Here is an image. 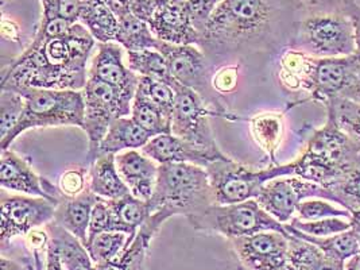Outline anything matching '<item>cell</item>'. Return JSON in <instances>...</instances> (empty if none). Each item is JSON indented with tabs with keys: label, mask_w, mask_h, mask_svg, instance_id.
I'll list each match as a JSON object with an SVG mask.
<instances>
[{
	"label": "cell",
	"mask_w": 360,
	"mask_h": 270,
	"mask_svg": "<svg viewBox=\"0 0 360 270\" xmlns=\"http://www.w3.org/2000/svg\"><path fill=\"white\" fill-rule=\"evenodd\" d=\"M236 65H227V68L221 69L217 75L213 76V86L214 89L221 92H229L236 84Z\"/></svg>",
	"instance_id": "cell-46"
},
{
	"label": "cell",
	"mask_w": 360,
	"mask_h": 270,
	"mask_svg": "<svg viewBox=\"0 0 360 270\" xmlns=\"http://www.w3.org/2000/svg\"><path fill=\"white\" fill-rule=\"evenodd\" d=\"M359 164L360 146L327 117V123L314 131L295 160V176L330 189Z\"/></svg>",
	"instance_id": "cell-4"
},
{
	"label": "cell",
	"mask_w": 360,
	"mask_h": 270,
	"mask_svg": "<svg viewBox=\"0 0 360 270\" xmlns=\"http://www.w3.org/2000/svg\"><path fill=\"white\" fill-rule=\"evenodd\" d=\"M176 101L172 117V134L216 155H226L217 146L211 118H219L196 92L177 82L173 84Z\"/></svg>",
	"instance_id": "cell-12"
},
{
	"label": "cell",
	"mask_w": 360,
	"mask_h": 270,
	"mask_svg": "<svg viewBox=\"0 0 360 270\" xmlns=\"http://www.w3.org/2000/svg\"><path fill=\"white\" fill-rule=\"evenodd\" d=\"M327 117H330L336 124L360 146V103L343 96L335 98L326 104Z\"/></svg>",
	"instance_id": "cell-33"
},
{
	"label": "cell",
	"mask_w": 360,
	"mask_h": 270,
	"mask_svg": "<svg viewBox=\"0 0 360 270\" xmlns=\"http://www.w3.org/2000/svg\"><path fill=\"white\" fill-rule=\"evenodd\" d=\"M288 270H344V264L329 258L314 245L292 234Z\"/></svg>",
	"instance_id": "cell-29"
},
{
	"label": "cell",
	"mask_w": 360,
	"mask_h": 270,
	"mask_svg": "<svg viewBox=\"0 0 360 270\" xmlns=\"http://www.w3.org/2000/svg\"><path fill=\"white\" fill-rule=\"evenodd\" d=\"M115 162L120 177L129 186L132 196L146 202L150 200L158 179L160 167L155 161L146 154L138 152V149H132L117 153L115 155Z\"/></svg>",
	"instance_id": "cell-20"
},
{
	"label": "cell",
	"mask_w": 360,
	"mask_h": 270,
	"mask_svg": "<svg viewBox=\"0 0 360 270\" xmlns=\"http://www.w3.org/2000/svg\"><path fill=\"white\" fill-rule=\"evenodd\" d=\"M89 77L98 79L135 98L141 76L123 63V49L119 44H98V53L92 60Z\"/></svg>",
	"instance_id": "cell-18"
},
{
	"label": "cell",
	"mask_w": 360,
	"mask_h": 270,
	"mask_svg": "<svg viewBox=\"0 0 360 270\" xmlns=\"http://www.w3.org/2000/svg\"><path fill=\"white\" fill-rule=\"evenodd\" d=\"M98 200V196L89 188L75 198L63 196L56 210L53 221L64 227L70 234L77 236L85 245L88 240L91 214Z\"/></svg>",
	"instance_id": "cell-22"
},
{
	"label": "cell",
	"mask_w": 360,
	"mask_h": 270,
	"mask_svg": "<svg viewBox=\"0 0 360 270\" xmlns=\"http://www.w3.org/2000/svg\"><path fill=\"white\" fill-rule=\"evenodd\" d=\"M79 22L98 44L116 42L119 20L101 0H84Z\"/></svg>",
	"instance_id": "cell-27"
},
{
	"label": "cell",
	"mask_w": 360,
	"mask_h": 270,
	"mask_svg": "<svg viewBox=\"0 0 360 270\" xmlns=\"http://www.w3.org/2000/svg\"><path fill=\"white\" fill-rule=\"evenodd\" d=\"M0 270H38L26 261H19L15 258H8L6 254H1Z\"/></svg>",
	"instance_id": "cell-49"
},
{
	"label": "cell",
	"mask_w": 360,
	"mask_h": 270,
	"mask_svg": "<svg viewBox=\"0 0 360 270\" xmlns=\"http://www.w3.org/2000/svg\"><path fill=\"white\" fill-rule=\"evenodd\" d=\"M329 191L335 195L336 202L351 214L360 211V164L348 172Z\"/></svg>",
	"instance_id": "cell-38"
},
{
	"label": "cell",
	"mask_w": 360,
	"mask_h": 270,
	"mask_svg": "<svg viewBox=\"0 0 360 270\" xmlns=\"http://www.w3.org/2000/svg\"><path fill=\"white\" fill-rule=\"evenodd\" d=\"M212 188L213 204H235L257 199L269 181L295 176V161L286 165L254 169L235 162L229 157L217 160L207 167Z\"/></svg>",
	"instance_id": "cell-9"
},
{
	"label": "cell",
	"mask_w": 360,
	"mask_h": 270,
	"mask_svg": "<svg viewBox=\"0 0 360 270\" xmlns=\"http://www.w3.org/2000/svg\"><path fill=\"white\" fill-rule=\"evenodd\" d=\"M148 26L157 39L172 45H200L201 35L182 3H169L154 13Z\"/></svg>",
	"instance_id": "cell-19"
},
{
	"label": "cell",
	"mask_w": 360,
	"mask_h": 270,
	"mask_svg": "<svg viewBox=\"0 0 360 270\" xmlns=\"http://www.w3.org/2000/svg\"><path fill=\"white\" fill-rule=\"evenodd\" d=\"M151 136L142 130L131 117L115 119L98 145L96 157L101 154H117L124 150L142 149Z\"/></svg>",
	"instance_id": "cell-25"
},
{
	"label": "cell",
	"mask_w": 360,
	"mask_h": 270,
	"mask_svg": "<svg viewBox=\"0 0 360 270\" xmlns=\"http://www.w3.org/2000/svg\"><path fill=\"white\" fill-rule=\"evenodd\" d=\"M301 15L342 11L347 0H295Z\"/></svg>",
	"instance_id": "cell-45"
},
{
	"label": "cell",
	"mask_w": 360,
	"mask_h": 270,
	"mask_svg": "<svg viewBox=\"0 0 360 270\" xmlns=\"http://www.w3.org/2000/svg\"><path fill=\"white\" fill-rule=\"evenodd\" d=\"M184 1H186V0H172V3H184Z\"/></svg>",
	"instance_id": "cell-55"
},
{
	"label": "cell",
	"mask_w": 360,
	"mask_h": 270,
	"mask_svg": "<svg viewBox=\"0 0 360 270\" xmlns=\"http://www.w3.org/2000/svg\"><path fill=\"white\" fill-rule=\"evenodd\" d=\"M343 98L360 103V64L358 72L355 75V79H354L352 84L349 85V88L345 91Z\"/></svg>",
	"instance_id": "cell-51"
},
{
	"label": "cell",
	"mask_w": 360,
	"mask_h": 270,
	"mask_svg": "<svg viewBox=\"0 0 360 270\" xmlns=\"http://www.w3.org/2000/svg\"><path fill=\"white\" fill-rule=\"evenodd\" d=\"M295 218L311 221V220L326 219V218H347L351 219V212L345 208H338L324 199H309L304 200L297 207Z\"/></svg>",
	"instance_id": "cell-40"
},
{
	"label": "cell",
	"mask_w": 360,
	"mask_h": 270,
	"mask_svg": "<svg viewBox=\"0 0 360 270\" xmlns=\"http://www.w3.org/2000/svg\"><path fill=\"white\" fill-rule=\"evenodd\" d=\"M45 270H65L61 261H60V257L58 254L56 253V250L51 248L49 245V250H48V259H46V266Z\"/></svg>",
	"instance_id": "cell-52"
},
{
	"label": "cell",
	"mask_w": 360,
	"mask_h": 270,
	"mask_svg": "<svg viewBox=\"0 0 360 270\" xmlns=\"http://www.w3.org/2000/svg\"><path fill=\"white\" fill-rule=\"evenodd\" d=\"M155 162L161 164H195L207 168L217 160H224L229 155H216L212 153L202 150L195 145L186 142L174 134L157 135L151 138L141 149Z\"/></svg>",
	"instance_id": "cell-17"
},
{
	"label": "cell",
	"mask_w": 360,
	"mask_h": 270,
	"mask_svg": "<svg viewBox=\"0 0 360 270\" xmlns=\"http://www.w3.org/2000/svg\"><path fill=\"white\" fill-rule=\"evenodd\" d=\"M188 221L197 231L219 234L229 240L263 231L290 234L285 224L270 215L257 199L235 204H212Z\"/></svg>",
	"instance_id": "cell-7"
},
{
	"label": "cell",
	"mask_w": 360,
	"mask_h": 270,
	"mask_svg": "<svg viewBox=\"0 0 360 270\" xmlns=\"http://www.w3.org/2000/svg\"><path fill=\"white\" fill-rule=\"evenodd\" d=\"M349 220H351V230L355 233V236L358 238L360 248V211H354Z\"/></svg>",
	"instance_id": "cell-53"
},
{
	"label": "cell",
	"mask_w": 360,
	"mask_h": 270,
	"mask_svg": "<svg viewBox=\"0 0 360 270\" xmlns=\"http://www.w3.org/2000/svg\"><path fill=\"white\" fill-rule=\"evenodd\" d=\"M26 101L20 94L10 89L0 92V141L17 127L23 115Z\"/></svg>",
	"instance_id": "cell-37"
},
{
	"label": "cell",
	"mask_w": 360,
	"mask_h": 270,
	"mask_svg": "<svg viewBox=\"0 0 360 270\" xmlns=\"http://www.w3.org/2000/svg\"><path fill=\"white\" fill-rule=\"evenodd\" d=\"M112 13L115 17L122 18L132 11V0H101Z\"/></svg>",
	"instance_id": "cell-48"
},
{
	"label": "cell",
	"mask_w": 360,
	"mask_h": 270,
	"mask_svg": "<svg viewBox=\"0 0 360 270\" xmlns=\"http://www.w3.org/2000/svg\"><path fill=\"white\" fill-rule=\"evenodd\" d=\"M58 189L63 196L75 198L88 189V168L76 167L65 170L58 180Z\"/></svg>",
	"instance_id": "cell-42"
},
{
	"label": "cell",
	"mask_w": 360,
	"mask_h": 270,
	"mask_svg": "<svg viewBox=\"0 0 360 270\" xmlns=\"http://www.w3.org/2000/svg\"><path fill=\"white\" fill-rule=\"evenodd\" d=\"M158 51L164 54L170 75L179 84L192 89L207 103L219 118L238 120L240 117L233 115L224 107L220 94L213 86L214 68L196 45H172L160 41Z\"/></svg>",
	"instance_id": "cell-10"
},
{
	"label": "cell",
	"mask_w": 360,
	"mask_h": 270,
	"mask_svg": "<svg viewBox=\"0 0 360 270\" xmlns=\"http://www.w3.org/2000/svg\"><path fill=\"white\" fill-rule=\"evenodd\" d=\"M127 67L142 77H151L172 85L176 83L164 54L155 49L146 51H127Z\"/></svg>",
	"instance_id": "cell-31"
},
{
	"label": "cell",
	"mask_w": 360,
	"mask_h": 270,
	"mask_svg": "<svg viewBox=\"0 0 360 270\" xmlns=\"http://www.w3.org/2000/svg\"><path fill=\"white\" fill-rule=\"evenodd\" d=\"M1 35L6 39L18 42L19 41V27L11 19L3 17L1 19Z\"/></svg>",
	"instance_id": "cell-50"
},
{
	"label": "cell",
	"mask_w": 360,
	"mask_h": 270,
	"mask_svg": "<svg viewBox=\"0 0 360 270\" xmlns=\"http://www.w3.org/2000/svg\"><path fill=\"white\" fill-rule=\"evenodd\" d=\"M130 117L151 138L157 135L172 134V117L145 101L134 99Z\"/></svg>",
	"instance_id": "cell-36"
},
{
	"label": "cell",
	"mask_w": 360,
	"mask_h": 270,
	"mask_svg": "<svg viewBox=\"0 0 360 270\" xmlns=\"http://www.w3.org/2000/svg\"><path fill=\"white\" fill-rule=\"evenodd\" d=\"M58 204L60 202L37 196H7L3 189L0 202L1 246L8 245L14 238L26 236L35 229L46 226L54 219Z\"/></svg>",
	"instance_id": "cell-14"
},
{
	"label": "cell",
	"mask_w": 360,
	"mask_h": 270,
	"mask_svg": "<svg viewBox=\"0 0 360 270\" xmlns=\"http://www.w3.org/2000/svg\"><path fill=\"white\" fill-rule=\"evenodd\" d=\"M170 219L162 211L153 212L138 230L131 245L112 261L96 265V270H146L148 249L153 239L160 233L166 220Z\"/></svg>",
	"instance_id": "cell-21"
},
{
	"label": "cell",
	"mask_w": 360,
	"mask_h": 270,
	"mask_svg": "<svg viewBox=\"0 0 360 270\" xmlns=\"http://www.w3.org/2000/svg\"><path fill=\"white\" fill-rule=\"evenodd\" d=\"M41 3L44 10L42 20L61 18L76 23L79 22L84 0H41Z\"/></svg>",
	"instance_id": "cell-41"
},
{
	"label": "cell",
	"mask_w": 360,
	"mask_h": 270,
	"mask_svg": "<svg viewBox=\"0 0 360 270\" xmlns=\"http://www.w3.org/2000/svg\"><path fill=\"white\" fill-rule=\"evenodd\" d=\"M344 270H360V254L345 261Z\"/></svg>",
	"instance_id": "cell-54"
},
{
	"label": "cell",
	"mask_w": 360,
	"mask_h": 270,
	"mask_svg": "<svg viewBox=\"0 0 360 270\" xmlns=\"http://www.w3.org/2000/svg\"><path fill=\"white\" fill-rule=\"evenodd\" d=\"M105 231H114V223H112V214L108 202L105 199L98 198V202L94 205L91 221H89V230L88 238L98 236L100 233Z\"/></svg>",
	"instance_id": "cell-44"
},
{
	"label": "cell",
	"mask_w": 360,
	"mask_h": 270,
	"mask_svg": "<svg viewBox=\"0 0 360 270\" xmlns=\"http://www.w3.org/2000/svg\"><path fill=\"white\" fill-rule=\"evenodd\" d=\"M307 199H324L336 202L335 195L324 186L298 176H283L264 184L257 202L270 215L286 224L295 218L297 207Z\"/></svg>",
	"instance_id": "cell-13"
},
{
	"label": "cell",
	"mask_w": 360,
	"mask_h": 270,
	"mask_svg": "<svg viewBox=\"0 0 360 270\" xmlns=\"http://www.w3.org/2000/svg\"><path fill=\"white\" fill-rule=\"evenodd\" d=\"M115 155L101 154L88 165V188L105 200L120 199L131 193L117 172Z\"/></svg>",
	"instance_id": "cell-23"
},
{
	"label": "cell",
	"mask_w": 360,
	"mask_h": 270,
	"mask_svg": "<svg viewBox=\"0 0 360 270\" xmlns=\"http://www.w3.org/2000/svg\"><path fill=\"white\" fill-rule=\"evenodd\" d=\"M342 11L347 17L349 18V20L354 26L355 45H356L355 56L360 60V4L356 3L355 0H347Z\"/></svg>",
	"instance_id": "cell-47"
},
{
	"label": "cell",
	"mask_w": 360,
	"mask_h": 270,
	"mask_svg": "<svg viewBox=\"0 0 360 270\" xmlns=\"http://www.w3.org/2000/svg\"><path fill=\"white\" fill-rule=\"evenodd\" d=\"M84 94V126L88 138L86 165H89L98 152V145L107 134L115 119L130 117L134 99L120 89L95 77H88Z\"/></svg>",
	"instance_id": "cell-11"
},
{
	"label": "cell",
	"mask_w": 360,
	"mask_h": 270,
	"mask_svg": "<svg viewBox=\"0 0 360 270\" xmlns=\"http://www.w3.org/2000/svg\"><path fill=\"white\" fill-rule=\"evenodd\" d=\"M355 56L317 58L302 51L288 49L281 56L279 79L289 91L302 92L305 101H328L344 96L359 68Z\"/></svg>",
	"instance_id": "cell-3"
},
{
	"label": "cell",
	"mask_w": 360,
	"mask_h": 270,
	"mask_svg": "<svg viewBox=\"0 0 360 270\" xmlns=\"http://www.w3.org/2000/svg\"><path fill=\"white\" fill-rule=\"evenodd\" d=\"M119 32L116 37V44L127 51H146V49H158L160 39L151 32L148 22L136 17L134 13L117 19Z\"/></svg>",
	"instance_id": "cell-30"
},
{
	"label": "cell",
	"mask_w": 360,
	"mask_h": 270,
	"mask_svg": "<svg viewBox=\"0 0 360 270\" xmlns=\"http://www.w3.org/2000/svg\"><path fill=\"white\" fill-rule=\"evenodd\" d=\"M290 236L278 231H263L229 242L245 269L288 270Z\"/></svg>",
	"instance_id": "cell-15"
},
{
	"label": "cell",
	"mask_w": 360,
	"mask_h": 270,
	"mask_svg": "<svg viewBox=\"0 0 360 270\" xmlns=\"http://www.w3.org/2000/svg\"><path fill=\"white\" fill-rule=\"evenodd\" d=\"M289 49L317 58L352 56L356 51L354 26L343 11L304 15Z\"/></svg>",
	"instance_id": "cell-8"
},
{
	"label": "cell",
	"mask_w": 360,
	"mask_h": 270,
	"mask_svg": "<svg viewBox=\"0 0 360 270\" xmlns=\"http://www.w3.org/2000/svg\"><path fill=\"white\" fill-rule=\"evenodd\" d=\"M251 131L257 143L274 160L283 133L282 115L263 114L255 117L251 120Z\"/></svg>",
	"instance_id": "cell-35"
},
{
	"label": "cell",
	"mask_w": 360,
	"mask_h": 270,
	"mask_svg": "<svg viewBox=\"0 0 360 270\" xmlns=\"http://www.w3.org/2000/svg\"><path fill=\"white\" fill-rule=\"evenodd\" d=\"M285 227L290 234L298 236V238L309 242L311 245H314L327 257L332 258V259H336L342 264H345V261H348L349 258L360 254L358 238L351 229L344 231V233H340V234H336V236L320 238V236H308L305 233H301V231L295 230V227H292L289 223H286Z\"/></svg>",
	"instance_id": "cell-28"
},
{
	"label": "cell",
	"mask_w": 360,
	"mask_h": 270,
	"mask_svg": "<svg viewBox=\"0 0 360 270\" xmlns=\"http://www.w3.org/2000/svg\"><path fill=\"white\" fill-rule=\"evenodd\" d=\"M301 17L295 0H223L198 48L214 69L282 56L290 48Z\"/></svg>",
	"instance_id": "cell-1"
},
{
	"label": "cell",
	"mask_w": 360,
	"mask_h": 270,
	"mask_svg": "<svg viewBox=\"0 0 360 270\" xmlns=\"http://www.w3.org/2000/svg\"><path fill=\"white\" fill-rule=\"evenodd\" d=\"M221 1L223 0H186L182 3L200 35L204 32L213 11Z\"/></svg>",
	"instance_id": "cell-43"
},
{
	"label": "cell",
	"mask_w": 360,
	"mask_h": 270,
	"mask_svg": "<svg viewBox=\"0 0 360 270\" xmlns=\"http://www.w3.org/2000/svg\"><path fill=\"white\" fill-rule=\"evenodd\" d=\"M135 99L145 101L150 105L161 110L166 115L173 117L176 92L172 85L165 82L141 76L139 84L135 92Z\"/></svg>",
	"instance_id": "cell-34"
},
{
	"label": "cell",
	"mask_w": 360,
	"mask_h": 270,
	"mask_svg": "<svg viewBox=\"0 0 360 270\" xmlns=\"http://www.w3.org/2000/svg\"><path fill=\"white\" fill-rule=\"evenodd\" d=\"M151 214L162 211L169 218L186 219L213 204L207 168L195 164H161L153 196L148 200Z\"/></svg>",
	"instance_id": "cell-5"
},
{
	"label": "cell",
	"mask_w": 360,
	"mask_h": 270,
	"mask_svg": "<svg viewBox=\"0 0 360 270\" xmlns=\"http://www.w3.org/2000/svg\"><path fill=\"white\" fill-rule=\"evenodd\" d=\"M96 39L80 22L58 37L34 35L32 44L1 72V89L42 88L82 91L86 63Z\"/></svg>",
	"instance_id": "cell-2"
},
{
	"label": "cell",
	"mask_w": 360,
	"mask_h": 270,
	"mask_svg": "<svg viewBox=\"0 0 360 270\" xmlns=\"http://www.w3.org/2000/svg\"><path fill=\"white\" fill-rule=\"evenodd\" d=\"M107 202L112 214L114 231L126 233L130 236V245H131L138 230L143 226V223L151 215L148 202L132 196L131 193L120 199L107 200Z\"/></svg>",
	"instance_id": "cell-26"
},
{
	"label": "cell",
	"mask_w": 360,
	"mask_h": 270,
	"mask_svg": "<svg viewBox=\"0 0 360 270\" xmlns=\"http://www.w3.org/2000/svg\"><path fill=\"white\" fill-rule=\"evenodd\" d=\"M0 186L6 191L45 198L53 202H60L63 198L58 186H54L48 179L38 176L22 157L10 149L1 152Z\"/></svg>",
	"instance_id": "cell-16"
},
{
	"label": "cell",
	"mask_w": 360,
	"mask_h": 270,
	"mask_svg": "<svg viewBox=\"0 0 360 270\" xmlns=\"http://www.w3.org/2000/svg\"><path fill=\"white\" fill-rule=\"evenodd\" d=\"M23 96L26 107L17 127L0 141L1 152L8 150L19 135L32 129L84 126V94L73 89L13 88Z\"/></svg>",
	"instance_id": "cell-6"
},
{
	"label": "cell",
	"mask_w": 360,
	"mask_h": 270,
	"mask_svg": "<svg viewBox=\"0 0 360 270\" xmlns=\"http://www.w3.org/2000/svg\"><path fill=\"white\" fill-rule=\"evenodd\" d=\"M130 246V236L120 231H105L88 238L85 248L95 265H103L117 258Z\"/></svg>",
	"instance_id": "cell-32"
},
{
	"label": "cell",
	"mask_w": 360,
	"mask_h": 270,
	"mask_svg": "<svg viewBox=\"0 0 360 270\" xmlns=\"http://www.w3.org/2000/svg\"><path fill=\"white\" fill-rule=\"evenodd\" d=\"M289 224L301 233H305L308 236H320V238L336 236L351 229V220L342 219V218H326V219L305 221L295 217L290 220Z\"/></svg>",
	"instance_id": "cell-39"
},
{
	"label": "cell",
	"mask_w": 360,
	"mask_h": 270,
	"mask_svg": "<svg viewBox=\"0 0 360 270\" xmlns=\"http://www.w3.org/2000/svg\"><path fill=\"white\" fill-rule=\"evenodd\" d=\"M49 234V245L58 254L65 270H96L85 245L56 221L44 226Z\"/></svg>",
	"instance_id": "cell-24"
}]
</instances>
